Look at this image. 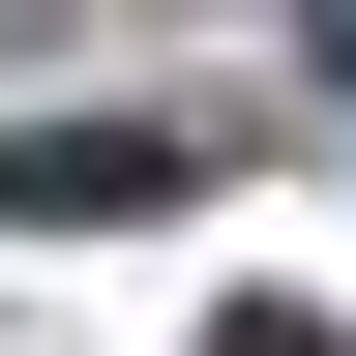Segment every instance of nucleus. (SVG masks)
I'll return each instance as SVG.
<instances>
[{
  "mask_svg": "<svg viewBox=\"0 0 356 356\" xmlns=\"http://www.w3.org/2000/svg\"><path fill=\"white\" fill-rule=\"evenodd\" d=\"M208 149H149V119H0V208H178Z\"/></svg>",
  "mask_w": 356,
  "mask_h": 356,
  "instance_id": "obj_1",
  "label": "nucleus"
},
{
  "mask_svg": "<svg viewBox=\"0 0 356 356\" xmlns=\"http://www.w3.org/2000/svg\"><path fill=\"white\" fill-rule=\"evenodd\" d=\"M238 356H356V327H297V297H238Z\"/></svg>",
  "mask_w": 356,
  "mask_h": 356,
  "instance_id": "obj_2",
  "label": "nucleus"
}]
</instances>
